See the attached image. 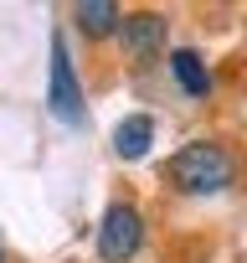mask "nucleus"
<instances>
[{"label":"nucleus","mask_w":247,"mask_h":263,"mask_svg":"<svg viewBox=\"0 0 247 263\" xmlns=\"http://www.w3.org/2000/svg\"><path fill=\"white\" fill-rule=\"evenodd\" d=\"M165 186L180 196H221L237 181V155L221 140H186L165 165H160Z\"/></svg>","instance_id":"obj_1"},{"label":"nucleus","mask_w":247,"mask_h":263,"mask_svg":"<svg viewBox=\"0 0 247 263\" xmlns=\"http://www.w3.org/2000/svg\"><path fill=\"white\" fill-rule=\"evenodd\" d=\"M47 108L77 129L88 119V103H83V83H77V67H72V52H67V36H52V72H47Z\"/></svg>","instance_id":"obj_3"},{"label":"nucleus","mask_w":247,"mask_h":263,"mask_svg":"<svg viewBox=\"0 0 247 263\" xmlns=\"http://www.w3.org/2000/svg\"><path fill=\"white\" fill-rule=\"evenodd\" d=\"M150 145H155V119L150 114H129V119H118L113 124V155L118 160H145L150 155Z\"/></svg>","instance_id":"obj_6"},{"label":"nucleus","mask_w":247,"mask_h":263,"mask_svg":"<svg viewBox=\"0 0 247 263\" xmlns=\"http://www.w3.org/2000/svg\"><path fill=\"white\" fill-rule=\"evenodd\" d=\"M145 248V212L134 201H113L98 222V258L103 263H129Z\"/></svg>","instance_id":"obj_2"},{"label":"nucleus","mask_w":247,"mask_h":263,"mask_svg":"<svg viewBox=\"0 0 247 263\" xmlns=\"http://www.w3.org/2000/svg\"><path fill=\"white\" fill-rule=\"evenodd\" d=\"M165 36H170V21L160 11H123L118 42H123V57L134 67H155L165 57Z\"/></svg>","instance_id":"obj_4"},{"label":"nucleus","mask_w":247,"mask_h":263,"mask_svg":"<svg viewBox=\"0 0 247 263\" xmlns=\"http://www.w3.org/2000/svg\"><path fill=\"white\" fill-rule=\"evenodd\" d=\"M72 21L88 42H108L123 26V6H113V0H83V6H72Z\"/></svg>","instance_id":"obj_7"},{"label":"nucleus","mask_w":247,"mask_h":263,"mask_svg":"<svg viewBox=\"0 0 247 263\" xmlns=\"http://www.w3.org/2000/svg\"><path fill=\"white\" fill-rule=\"evenodd\" d=\"M0 263H6V253H0Z\"/></svg>","instance_id":"obj_8"},{"label":"nucleus","mask_w":247,"mask_h":263,"mask_svg":"<svg viewBox=\"0 0 247 263\" xmlns=\"http://www.w3.org/2000/svg\"><path fill=\"white\" fill-rule=\"evenodd\" d=\"M165 62H170V78L180 83L186 98H206V93L216 88V83H211V67H206V57H201L196 47H175Z\"/></svg>","instance_id":"obj_5"}]
</instances>
